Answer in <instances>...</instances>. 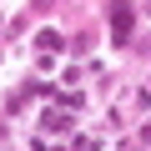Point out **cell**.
<instances>
[{
    "mask_svg": "<svg viewBox=\"0 0 151 151\" xmlns=\"http://www.w3.org/2000/svg\"><path fill=\"white\" fill-rule=\"evenodd\" d=\"M111 30H116V40L131 35V5H116V10H111Z\"/></svg>",
    "mask_w": 151,
    "mask_h": 151,
    "instance_id": "obj_1",
    "label": "cell"
},
{
    "mask_svg": "<svg viewBox=\"0 0 151 151\" xmlns=\"http://www.w3.org/2000/svg\"><path fill=\"white\" fill-rule=\"evenodd\" d=\"M35 45H40V50H60V35H55V30H40Z\"/></svg>",
    "mask_w": 151,
    "mask_h": 151,
    "instance_id": "obj_2",
    "label": "cell"
}]
</instances>
